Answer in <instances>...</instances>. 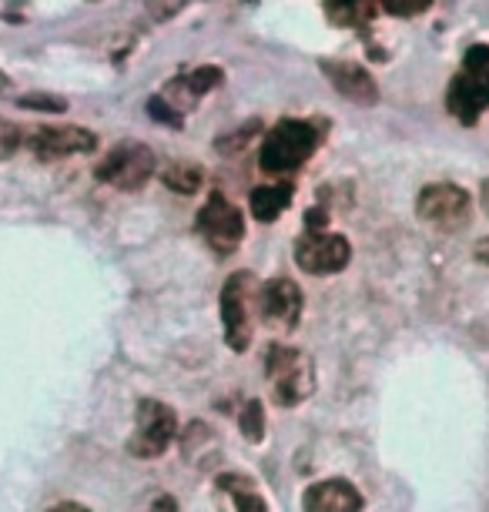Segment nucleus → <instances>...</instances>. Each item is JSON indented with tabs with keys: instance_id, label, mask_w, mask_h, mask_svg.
Segmentation results:
<instances>
[{
	"instance_id": "10",
	"label": "nucleus",
	"mask_w": 489,
	"mask_h": 512,
	"mask_svg": "<svg viewBox=\"0 0 489 512\" xmlns=\"http://www.w3.org/2000/svg\"><path fill=\"white\" fill-rule=\"evenodd\" d=\"M258 315L275 332H292L302 318V288L289 278H275L258 288Z\"/></svg>"
},
{
	"instance_id": "1",
	"label": "nucleus",
	"mask_w": 489,
	"mask_h": 512,
	"mask_svg": "<svg viewBox=\"0 0 489 512\" xmlns=\"http://www.w3.org/2000/svg\"><path fill=\"white\" fill-rule=\"evenodd\" d=\"M319 138H322V131L315 128V124L285 118L268 131L258 164H262L265 175H292V171H299L315 154Z\"/></svg>"
},
{
	"instance_id": "15",
	"label": "nucleus",
	"mask_w": 489,
	"mask_h": 512,
	"mask_svg": "<svg viewBox=\"0 0 489 512\" xmlns=\"http://www.w3.org/2000/svg\"><path fill=\"white\" fill-rule=\"evenodd\" d=\"M215 502L222 512H268L258 486L238 472H225L215 479Z\"/></svg>"
},
{
	"instance_id": "17",
	"label": "nucleus",
	"mask_w": 489,
	"mask_h": 512,
	"mask_svg": "<svg viewBox=\"0 0 489 512\" xmlns=\"http://www.w3.org/2000/svg\"><path fill=\"white\" fill-rule=\"evenodd\" d=\"M379 11V0H325V14L339 27H362Z\"/></svg>"
},
{
	"instance_id": "23",
	"label": "nucleus",
	"mask_w": 489,
	"mask_h": 512,
	"mask_svg": "<svg viewBox=\"0 0 489 512\" xmlns=\"http://www.w3.org/2000/svg\"><path fill=\"white\" fill-rule=\"evenodd\" d=\"M151 512H178V502L171 499V496H158L155 509H151Z\"/></svg>"
},
{
	"instance_id": "26",
	"label": "nucleus",
	"mask_w": 489,
	"mask_h": 512,
	"mask_svg": "<svg viewBox=\"0 0 489 512\" xmlns=\"http://www.w3.org/2000/svg\"><path fill=\"white\" fill-rule=\"evenodd\" d=\"M479 195H483V208H486V215H489V178L483 181V191H479Z\"/></svg>"
},
{
	"instance_id": "12",
	"label": "nucleus",
	"mask_w": 489,
	"mask_h": 512,
	"mask_svg": "<svg viewBox=\"0 0 489 512\" xmlns=\"http://www.w3.org/2000/svg\"><path fill=\"white\" fill-rule=\"evenodd\" d=\"M305 512H362V492L345 479H325L305 489Z\"/></svg>"
},
{
	"instance_id": "18",
	"label": "nucleus",
	"mask_w": 489,
	"mask_h": 512,
	"mask_svg": "<svg viewBox=\"0 0 489 512\" xmlns=\"http://www.w3.org/2000/svg\"><path fill=\"white\" fill-rule=\"evenodd\" d=\"M201 178H205V171L198 168V164H168L165 171H161V181L178 191V195H195L201 188Z\"/></svg>"
},
{
	"instance_id": "20",
	"label": "nucleus",
	"mask_w": 489,
	"mask_h": 512,
	"mask_svg": "<svg viewBox=\"0 0 489 512\" xmlns=\"http://www.w3.org/2000/svg\"><path fill=\"white\" fill-rule=\"evenodd\" d=\"M382 11H389L392 17H416L433 7V0H379Z\"/></svg>"
},
{
	"instance_id": "7",
	"label": "nucleus",
	"mask_w": 489,
	"mask_h": 512,
	"mask_svg": "<svg viewBox=\"0 0 489 512\" xmlns=\"http://www.w3.org/2000/svg\"><path fill=\"white\" fill-rule=\"evenodd\" d=\"M416 215L433 225L439 231H459L469 225V215H473V201H469V191L459 185H429L419 191L416 198Z\"/></svg>"
},
{
	"instance_id": "21",
	"label": "nucleus",
	"mask_w": 489,
	"mask_h": 512,
	"mask_svg": "<svg viewBox=\"0 0 489 512\" xmlns=\"http://www.w3.org/2000/svg\"><path fill=\"white\" fill-rule=\"evenodd\" d=\"M17 148H21V128L14 121L0 118V161L11 158Z\"/></svg>"
},
{
	"instance_id": "16",
	"label": "nucleus",
	"mask_w": 489,
	"mask_h": 512,
	"mask_svg": "<svg viewBox=\"0 0 489 512\" xmlns=\"http://www.w3.org/2000/svg\"><path fill=\"white\" fill-rule=\"evenodd\" d=\"M289 201H292V185L289 181H282V185H262V188H255L252 191V215L258 221H275V218H282V211L289 208Z\"/></svg>"
},
{
	"instance_id": "5",
	"label": "nucleus",
	"mask_w": 489,
	"mask_h": 512,
	"mask_svg": "<svg viewBox=\"0 0 489 512\" xmlns=\"http://www.w3.org/2000/svg\"><path fill=\"white\" fill-rule=\"evenodd\" d=\"M134 419L138 422H134L128 449H131V456H138V459H158L161 452L171 446V439L178 436L175 409L158 399H141Z\"/></svg>"
},
{
	"instance_id": "14",
	"label": "nucleus",
	"mask_w": 489,
	"mask_h": 512,
	"mask_svg": "<svg viewBox=\"0 0 489 512\" xmlns=\"http://www.w3.org/2000/svg\"><path fill=\"white\" fill-rule=\"evenodd\" d=\"M215 84H222V67H198V71L178 74L165 88V94H161V101H165L171 111L181 114L185 108H191L201 94L212 91Z\"/></svg>"
},
{
	"instance_id": "27",
	"label": "nucleus",
	"mask_w": 489,
	"mask_h": 512,
	"mask_svg": "<svg viewBox=\"0 0 489 512\" xmlns=\"http://www.w3.org/2000/svg\"><path fill=\"white\" fill-rule=\"evenodd\" d=\"M4 91H7V77L0 74V94H4Z\"/></svg>"
},
{
	"instance_id": "13",
	"label": "nucleus",
	"mask_w": 489,
	"mask_h": 512,
	"mask_svg": "<svg viewBox=\"0 0 489 512\" xmlns=\"http://www.w3.org/2000/svg\"><path fill=\"white\" fill-rule=\"evenodd\" d=\"M322 71L345 101L366 104V108L369 104H376L379 88H376V81H372V74L366 71V67L352 64V61H325Z\"/></svg>"
},
{
	"instance_id": "9",
	"label": "nucleus",
	"mask_w": 489,
	"mask_h": 512,
	"mask_svg": "<svg viewBox=\"0 0 489 512\" xmlns=\"http://www.w3.org/2000/svg\"><path fill=\"white\" fill-rule=\"evenodd\" d=\"M352 245L342 235H329V231H305L295 241V262L309 275H335L349 265Z\"/></svg>"
},
{
	"instance_id": "22",
	"label": "nucleus",
	"mask_w": 489,
	"mask_h": 512,
	"mask_svg": "<svg viewBox=\"0 0 489 512\" xmlns=\"http://www.w3.org/2000/svg\"><path fill=\"white\" fill-rule=\"evenodd\" d=\"M24 108H47V111H64V101H41V98H24Z\"/></svg>"
},
{
	"instance_id": "3",
	"label": "nucleus",
	"mask_w": 489,
	"mask_h": 512,
	"mask_svg": "<svg viewBox=\"0 0 489 512\" xmlns=\"http://www.w3.org/2000/svg\"><path fill=\"white\" fill-rule=\"evenodd\" d=\"M489 108V47L476 44L463 57V71L449 88V111L463 124H476Z\"/></svg>"
},
{
	"instance_id": "24",
	"label": "nucleus",
	"mask_w": 489,
	"mask_h": 512,
	"mask_svg": "<svg viewBox=\"0 0 489 512\" xmlns=\"http://www.w3.org/2000/svg\"><path fill=\"white\" fill-rule=\"evenodd\" d=\"M473 251H476V258H479V262L489 265V238H479Z\"/></svg>"
},
{
	"instance_id": "2",
	"label": "nucleus",
	"mask_w": 489,
	"mask_h": 512,
	"mask_svg": "<svg viewBox=\"0 0 489 512\" xmlns=\"http://www.w3.org/2000/svg\"><path fill=\"white\" fill-rule=\"evenodd\" d=\"M265 375L272 382V399L285 409L305 402L315 392V372L309 355L289 345H272L265 355Z\"/></svg>"
},
{
	"instance_id": "4",
	"label": "nucleus",
	"mask_w": 489,
	"mask_h": 512,
	"mask_svg": "<svg viewBox=\"0 0 489 512\" xmlns=\"http://www.w3.org/2000/svg\"><path fill=\"white\" fill-rule=\"evenodd\" d=\"M255 315H258L255 278L248 275V272H235L225 282V288H222V325H225L228 349L245 352L248 345H252Z\"/></svg>"
},
{
	"instance_id": "19",
	"label": "nucleus",
	"mask_w": 489,
	"mask_h": 512,
	"mask_svg": "<svg viewBox=\"0 0 489 512\" xmlns=\"http://www.w3.org/2000/svg\"><path fill=\"white\" fill-rule=\"evenodd\" d=\"M238 429L248 442H262L265 439V409L262 402H248L242 409V419H238Z\"/></svg>"
},
{
	"instance_id": "8",
	"label": "nucleus",
	"mask_w": 489,
	"mask_h": 512,
	"mask_svg": "<svg viewBox=\"0 0 489 512\" xmlns=\"http://www.w3.org/2000/svg\"><path fill=\"white\" fill-rule=\"evenodd\" d=\"M198 231L212 251H218V255H232L245 238V218L232 201L215 191V195L208 198V205L198 211Z\"/></svg>"
},
{
	"instance_id": "6",
	"label": "nucleus",
	"mask_w": 489,
	"mask_h": 512,
	"mask_svg": "<svg viewBox=\"0 0 489 512\" xmlns=\"http://www.w3.org/2000/svg\"><path fill=\"white\" fill-rule=\"evenodd\" d=\"M155 175V151L141 141H121L98 164V181L118 191H138Z\"/></svg>"
},
{
	"instance_id": "11",
	"label": "nucleus",
	"mask_w": 489,
	"mask_h": 512,
	"mask_svg": "<svg viewBox=\"0 0 489 512\" xmlns=\"http://www.w3.org/2000/svg\"><path fill=\"white\" fill-rule=\"evenodd\" d=\"M27 144H31V151L37 158L57 161V158H71V154L94 151L98 138L84 128H74V124H57V128L51 124V128H37L31 138H27Z\"/></svg>"
},
{
	"instance_id": "25",
	"label": "nucleus",
	"mask_w": 489,
	"mask_h": 512,
	"mask_svg": "<svg viewBox=\"0 0 489 512\" xmlns=\"http://www.w3.org/2000/svg\"><path fill=\"white\" fill-rule=\"evenodd\" d=\"M51 512H91V509L78 506V502H61V506H54Z\"/></svg>"
}]
</instances>
